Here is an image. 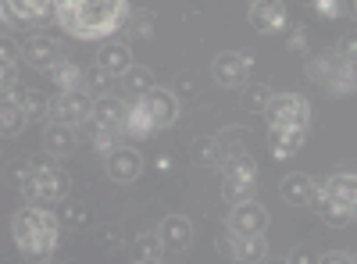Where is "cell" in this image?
Listing matches in <instances>:
<instances>
[{"label":"cell","mask_w":357,"mask_h":264,"mask_svg":"<svg viewBox=\"0 0 357 264\" xmlns=\"http://www.w3.org/2000/svg\"><path fill=\"white\" fill-rule=\"evenodd\" d=\"M132 8L126 0H65L54 4V22L72 40H111L118 29H126Z\"/></svg>","instance_id":"obj_1"},{"label":"cell","mask_w":357,"mask_h":264,"mask_svg":"<svg viewBox=\"0 0 357 264\" xmlns=\"http://www.w3.org/2000/svg\"><path fill=\"white\" fill-rule=\"evenodd\" d=\"M61 218H57L54 208H40V203H22V208L11 215L8 232L11 243L22 257H29L33 264H47L54 261V250L61 243Z\"/></svg>","instance_id":"obj_2"},{"label":"cell","mask_w":357,"mask_h":264,"mask_svg":"<svg viewBox=\"0 0 357 264\" xmlns=\"http://www.w3.org/2000/svg\"><path fill=\"white\" fill-rule=\"evenodd\" d=\"M33 161V175L22 186V200L25 203H40V208H54V203L68 200V171L57 164V157H29Z\"/></svg>","instance_id":"obj_3"},{"label":"cell","mask_w":357,"mask_h":264,"mask_svg":"<svg viewBox=\"0 0 357 264\" xmlns=\"http://www.w3.org/2000/svg\"><path fill=\"white\" fill-rule=\"evenodd\" d=\"M264 122H268V132L272 129H301V132H307L311 129V104L301 93H275L272 107L264 111Z\"/></svg>","instance_id":"obj_4"},{"label":"cell","mask_w":357,"mask_h":264,"mask_svg":"<svg viewBox=\"0 0 357 264\" xmlns=\"http://www.w3.org/2000/svg\"><path fill=\"white\" fill-rule=\"evenodd\" d=\"M89 118H93V97L89 93L79 90V93H54L50 97V122L82 129Z\"/></svg>","instance_id":"obj_5"},{"label":"cell","mask_w":357,"mask_h":264,"mask_svg":"<svg viewBox=\"0 0 357 264\" xmlns=\"http://www.w3.org/2000/svg\"><path fill=\"white\" fill-rule=\"evenodd\" d=\"M250 68H254V54H247V50H218L211 57V79L218 86H225V90L243 86Z\"/></svg>","instance_id":"obj_6"},{"label":"cell","mask_w":357,"mask_h":264,"mask_svg":"<svg viewBox=\"0 0 357 264\" xmlns=\"http://www.w3.org/2000/svg\"><path fill=\"white\" fill-rule=\"evenodd\" d=\"M143 168H146L143 154L136 150V146H129V143H122L118 150H111L104 157V175L111 183H136L143 175Z\"/></svg>","instance_id":"obj_7"},{"label":"cell","mask_w":357,"mask_h":264,"mask_svg":"<svg viewBox=\"0 0 357 264\" xmlns=\"http://www.w3.org/2000/svg\"><path fill=\"white\" fill-rule=\"evenodd\" d=\"M0 15H4V36H11L15 29H29V25H40V22L54 18V4H36V0H8Z\"/></svg>","instance_id":"obj_8"},{"label":"cell","mask_w":357,"mask_h":264,"mask_svg":"<svg viewBox=\"0 0 357 264\" xmlns=\"http://www.w3.org/2000/svg\"><path fill=\"white\" fill-rule=\"evenodd\" d=\"M22 61H25L29 68L50 72L57 61H65V50H61V43H57L54 36H47V33H33V36L22 43Z\"/></svg>","instance_id":"obj_9"},{"label":"cell","mask_w":357,"mask_h":264,"mask_svg":"<svg viewBox=\"0 0 357 264\" xmlns=\"http://www.w3.org/2000/svg\"><path fill=\"white\" fill-rule=\"evenodd\" d=\"M264 228H268V211L261 208L257 200L229 208L225 232H232V236H264Z\"/></svg>","instance_id":"obj_10"},{"label":"cell","mask_w":357,"mask_h":264,"mask_svg":"<svg viewBox=\"0 0 357 264\" xmlns=\"http://www.w3.org/2000/svg\"><path fill=\"white\" fill-rule=\"evenodd\" d=\"M218 247L232 261H247V264H261L268 257V240L264 236H232V232H222Z\"/></svg>","instance_id":"obj_11"},{"label":"cell","mask_w":357,"mask_h":264,"mask_svg":"<svg viewBox=\"0 0 357 264\" xmlns=\"http://www.w3.org/2000/svg\"><path fill=\"white\" fill-rule=\"evenodd\" d=\"M289 22V11L282 0H257V4H250V25L257 29L261 36H275L282 33Z\"/></svg>","instance_id":"obj_12"},{"label":"cell","mask_w":357,"mask_h":264,"mask_svg":"<svg viewBox=\"0 0 357 264\" xmlns=\"http://www.w3.org/2000/svg\"><path fill=\"white\" fill-rule=\"evenodd\" d=\"M311 211H318L325 225H336V228H343V225H350V222L357 218L350 203H343L336 193H329L321 183H318V196H314V203H311Z\"/></svg>","instance_id":"obj_13"},{"label":"cell","mask_w":357,"mask_h":264,"mask_svg":"<svg viewBox=\"0 0 357 264\" xmlns=\"http://www.w3.org/2000/svg\"><path fill=\"white\" fill-rule=\"evenodd\" d=\"M158 236H161V243H165L168 254H183V250L193 247V225L183 215H168L158 225Z\"/></svg>","instance_id":"obj_14"},{"label":"cell","mask_w":357,"mask_h":264,"mask_svg":"<svg viewBox=\"0 0 357 264\" xmlns=\"http://www.w3.org/2000/svg\"><path fill=\"white\" fill-rule=\"evenodd\" d=\"M347 65H350V61H347L340 50H321V54H314L311 61H307V75L321 86V90H329V86L343 75Z\"/></svg>","instance_id":"obj_15"},{"label":"cell","mask_w":357,"mask_h":264,"mask_svg":"<svg viewBox=\"0 0 357 264\" xmlns=\"http://www.w3.org/2000/svg\"><path fill=\"white\" fill-rule=\"evenodd\" d=\"M97 65L111 75V79H126L136 65H132V50L129 43H118V40H107L100 50H97Z\"/></svg>","instance_id":"obj_16"},{"label":"cell","mask_w":357,"mask_h":264,"mask_svg":"<svg viewBox=\"0 0 357 264\" xmlns=\"http://www.w3.org/2000/svg\"><path fill=\"white\" fill-rule=\"evenodd\" d=\"M75 146H79V129H72V125H57V122H47L43 125V150H47V157H68V154H75Z\"/></svg>","instance_id":"obj_17"},{"label":"cell","mask_w":357,"mask_h":264,"mask_svg":"<svg viewBox=\"0 0 357 264\" xmlns=\"http://www.w3.org/2000/svg\"><path fill=\"white\" fill-rule=\"evenodd\" d=\"M139 104H143L146 111H151V118H154L158 132L178 122V97H175L172 90H154L151 97H146V100H139Z\"/></svg>","instance_id":"obj_18"},{"label":"cell","mask_w":357,"mask_h":264,"mask_svg":"<svg viewBox=\"0 0 357 264\" xmlns=\"http://www.w3.org/2000/svg\"><path fill=\"white\" fill-rule=\"evenodd\" d=\"M304 139H307V132H301V129H272L268 132V150H272L275 161H293L304 150Z\"/></svg>","instance_id":"obj_19"},{"label":"cell","mask_w":357,"mask_h":264,"mask_svg":"<svg viewBox=\"0 0 357 264\" xmlns=\"http://www.w3.org/2000/svg\"><path fill=\"white\" fill-rule=\"evenodd\" d=\"M279 193H282V200L289 203V208H311L314 196H318V183L307 179V175H286Z\"/></svg>","instance_id":"obj_20"},{"label":"cell","mask_w":357,"mask_h":264,"mask_svg":"<svg viewBox=\"0 0 357 264\" xmlns=\"http://www.w3.org/2000/svg\"><path fill=\"white\" fill-rule=\"evenodd\" d=\"M126 114H129V104L122 97H100V100H93V122L104 125V129L122 132L126 129Z\"/></svg>","instance_id":"obj_21"},{"label":"cell","mask_w":357,"mask_h":264,"mask_svg":"<svg viewBox=\"0 0 357 264\" xmlns=\"http://www.w3.org/2000/svg\"><path fill=\"white\" fill-rule=\"evenodd\" d=\"M47 75L57 86V93H79V90L86 93V68L75 65V61H68V57H65V61H57Z\"/></svg>","instance_id":"obj_22"},{"label":"cell","mask_w":357,"mask_h":264,"mask_svg":"<svg viewBox=\"0 0 357 264\" xmlns=\"http://www.w3.org/2000/svg\"><path fill=\"white\" fill-rule=\"evenodd\" d=\"M122 90L129 93V104H139V100H146L158 86H154V72L151 68H143V65H136L126 79H122Z\"/></svg>","instance_id":"obj_23"},{"label":"cell","mask_w":357,"mask_h":264,"mask_svg":"<svg viewBox=\"0 0 357 264\" xmlns=\"http://www.w3.org/2000/svg\"><path fill=\"white\" fill-rule=\"evenodd\" d=\"M154 132H158V125H154V118H151V111H146L143 104H129L122 136H126V139H146V136H154Z\"/></svg>","instance_id":"obj_24"},{"label":"cell","mask_w":357,"mask_h":264,"mask_svg":"<svg viewBox=\"0 0 357 264\" xmlns=\"http://www.w3.org/2000/svg\"><path fill=\"white\" fill-rule=\"evenodd\" d=\"M86 132H89V146H93V150L100 154V157H107L111 150H118V146H122V132H114V129H104V125H97L93 118H89L86 125H82Z\"/></svg>","instance_id":"obj_25"},{"label":"cell","mask_w":357,"mask_h":264,"mask_svg":"<svg viewBox=\"0 0 357 264\" xmlns=\"http://www.w3.org/2000/svg\"><path fill=\"white\" fill-rule=\"evenodd\" d=\"M321 186L329 189V193H336L343 203H350L354 215H357V171H336V175H329Z\"/></svg>","instance_id":"obj_26"},{"label":"cell","mask_w":357,"mask_h":264,"mask_svg":"<svg viewBox=\"0 0 357 264\" xmlns=\"http://www.w3.org/2000/svg\"><path fill=\"white\" fill-rule=\"evenodd\" d=\"M29 125V114L22 107V100H4V107H0V129H4V136H18L22 129Z\"/></svg>","instance_id":"obj_27"},{"label":"cell","mask_w":357,"mask_h":264,"mask_svg":"<svg viewBox=\"0 0 357 264\" xmlns=\"http://www.w3.org/2000/svg\"><path fill=\"white\" fill-rule=\"evenodd\" d=\"M272 100H275V93H272V86H268V82H250V86H243V107H247V111L264 114L268 107H272Z\"/></svg>","instance_id":"obj_28"},{"label":"cell","mask_w":357,"mask_h":264,"mask_svg":"<svg viewBox=\"0 0 357 264\" xmlns=\"http://www.w3.org/2000/svg\"><path fill=\"white\" fill-rule=\"evenodd\" d=\"M132 254H136V261L161 264V257H165V243H161L158 232H143V236H136V243H132Z\"/></svg>","instance_id":"obj_29"},{"label":"cell","mask_w":357,"mask_h":264,"mask_svg":"<svg viewBox=\"0 0 357 264\" xmlns=\"http://www.w3.org/2000/svg\"><path fill=\"white\" fill-rule=\"evenodd\" d=\"M22 107L29 114V122H50V97L43 90H25L22 93Z\"/></svg>","instance_id":"obj_30"},{"label":"cell","mask_w":357,"mask_h":264,"mask_svg":"<svg viewBox=\"0 0 357 264\" xmlns=\"http://www.w3.org/2000/svg\"><path fill=\"white\" fill-rule=\"evenodd\" d=\"M222 193H225V200L232 203H250V200H257V183H247V179H222Z\"/></svg>","instance_id":"obj_31"},{"label":"cell","mask_w":357,"mask_h":264,"mask_svg":"<svg viewBox=\"0 0 357 264\" xmlns=\"http://www.w3.org/2000/svg\"><path fill=\"white\" fill-rule=\"evenodd\" d=\"M222 179H247V183H257V161H254L250 154L225 161V164H222Z\"/></svg>","instance_id":"obj_32"},{"label":"cell","mask_w":357,"mask_h":264,"mask_svg":"<svg viewBox=\"0 0 357 264\" xmlns=\"http://www.w3.org/2000/svg\"><path fill=\"white\" fill-rule=\"evenodd\" d=\"M215 139H218V146H222V164L247 154V150H243V139H247L243 129H222V136H215Z\"/></svg>","instance_id":"obj_33"},{"label":"cell","mask_w":357,"mask_h":264,"mask_svg":"<svg viewBox=\"0 0 357 264\" xmlns=\"http://www.w3.org/2000/svg\"><path fill=\"white\" fill-rule=\"evenodd\" d=\"M193 161H197V164H207V168H211V164L222 168V146H218V139H215V136L197 139V143H193Z\"/></svg>","instance_id":"obj_34"},{"label":"cell","mask_w":357,"mask_h":264,"mask_svg":"<svg viewBox=\"0 0 357 264\" xmlns=\"http://www.w3.org/2000/svg\"><path fill=\"white\" fill-rule=\"evenodd\" d=\"M126 33L129 40H151L154 36V15L151 11H132L126 22Z\"/></svg>","instance_id":"obj_35"},{"label":"cell","mask_w":357,"mask_h":264,"mask_svg":"<svg viewBox=\"0 0 357 264\" xmlns=\"http://www.w3.org/2000/svg\"><path fill=\"white\" fill-rule=\"evenodd\" d=\"M107 90H111V75L100 65H89L86 68V93L93 97V100H100V97H111Z\"/></svg>","instance_id":"obj_36"},{"label":"cell","mask_w":357,"mask_h":264,"mask_svg":"<svg viewBox=\"0 0 357 264\" xmlns=\"http://www.w3.org/2000/svg\"><path fill=\"white\" fill-rule=\"evenodd\" d=\"M57 218H61V225L79 228V225L89 222V208H86V203H79V200H65V203H61V211H57Z\"/></svg>","instance_id":"obj_37"},{"label":"cell","mask_w":357,"mask_h":264,"mask_svg":"<svg viewBox=\"0 0 357 264\" xmlns=\"http://www.w3.org/2000/svg\"><path fill=\"white\" fill-rule=\"evenodd\" d=\"M0 82H4V86H0V93H4V100H22V86H18V72L15 68H4V75H0Z\"/></svg>","instance_id":"obj_38"},{"label":"cell","mask_w":357,"mask_h":264,"mask_svg":"<svg viewBox=\"0 0 357 264\" xmlns=\"http://www.w3.org/2000/svg\"><path fill=\"white\" fill-rule=\"evenodd\" d=\"M311 11L321 15V18H343V15H350V8H343L340 0H318V4H311Z\"/></svg>","instance_id":"obj_39"},{"label":"cell","mask_w":357,"mask_h":264,"mask_svg":"<svg viewBox=\"0 0 357 264\" xmlns=\"http://www.w3.org/2000/svg\"><path fill=\"white\" fill-rule=\"evenodd\" d=\"M22 57V47L15 43V36H4V43H0V61H4V68H15Z\"/></svg>","instance_id":"obj_40"},{"label":"cell","mask_w":357,"mask_h":264,"mask_svg":"<svg viewBox=\"0 0 357 264\" xmlns=\"http://www.w3.org/2000/svg\"><path fill=\"white\" fill-rule=\"evenodd\" d=\"M318 264H357V257L350 250H325L318 257Z\"/></svg>","instance_id":"obj_41"},{"label":"cell","mask_w":357,"mask_h":264,"mask_svg":"<svg viewBox=\"0 0 357 264\" xmlns=\"http://www.w3.org/2000/svg\"><path fill=\"white\" fill-rule=\"evenodd\" d=\"M97 243H100V247H118V243H122V232H118V225H100Z\"/></svg>","instance_id":"obj_42"},{"label":"cell","mask_w":357,"mask_h":264,"mask_svg":"<svg viewBox=\"0 0 357 264\" xmlns=\"http://www.w3.org/2000/svg\"><path fill=\"white\" fill-rule=\"evenodd\" d=\"M286 264H318V257H314L307 247H293L289 257H286Z\"/></svg>","instance_id":"obj_43"},{"label":"cell","mask_w":357,"mask_h":264,"mask_svg":"<svg viewBox=\"0 0 357 264\" xmlns=\"http://www.w3.org/2000/svg\"><path fill=\"white\" fill-rule=\"evenodd\" d=\"M289 50H304V33H301V29L289 33Z\"/></svg>","instance_id":"obj_44"},{"label":"cell","mask_w":357,"mask_h":264,"mask_svg":"<svg viewBox=\"0 0 357 264\" xmlns=\"http://www.w3.org/2000/svg\"><path fill=\"white\" fill-rule=\"evenodd\" d=\"M261 264H286V257H264Z\"/></svg>","instance_id":"obj_45"},{"label":"cell","mask_w":357,"mask_h":264,"mask_svg":"<svg viewBox=\"0 0 357 264\" xmlns=\"http://www.w3.org/2000/svg\"><path fill=\"white\" fill-rule=\"evenodd\" d=\"M350 15H354V18H357V4H350Z\"/></svg>","instance_id":"obj_46"},{"label":"cell","mask_w":357,"mask_h":264,"mask_svg":"<svg viewBox=\"0 0 357 264\" xmlns=\"http://www.w3.org/2000/svg\"><path fill=\"white\" fill-rule=\"evenodd\" d=\"M232 264H247V261H232Z\"/></svg>","instance_id":"obj_47"},{"label":"cell","mask_w":357,"mask_h":264,"mask_svg":"<svg viewBox=\"0 0 357 264\" xmlns=\"http://www.w3.org/2000/svg\"><path fill=\"white\" fill-rule=\"evenodd\" d=\"M132 264H146V261H132Z\"/></svg>","instance_id":"obj_48"},{"label":"cell","mask_w":357,"mask_h":264,"mask_svg":"<svg viewBox=\"0 0 357 264\" xmlns=\"http://www.w3.org/2000/svg\"><path fill=\"white\" fill-rule=\"evenodd\" d=\"M47 264H57V261H47Z\"/></svg>","instance_id":"obj_49"}]
</instances>
